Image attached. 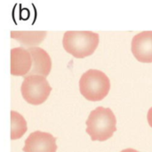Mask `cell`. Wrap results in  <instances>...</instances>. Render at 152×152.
<instances>
[{
  "mask_svg": "<svg viewBox=\"0 0 152 152\" xmlns=\"http://www.w3.org/2000/svg\"><path fill=\"white\" fill-rule=\"evenodd\" d=\"M86 124V133L92 141H107L117 131V119L110 108H96L90 113Z\"/></svg>",
  "mask_w": 152,
  "mask_h": 152,
  "instance_id": "obj_1",
  "label": "cell"
},
{
  "mask_svg": "<svg viewBox=\"0 0 152 152\" xmlns=\"http://www.w3.org/2000/svg\"><path fill=\"white\" fill-rule=\"evenodd\" d=\"M99 34L91 31H67L62 45L67 53L75 58H85L92 55L99 45Z\"/></svg>",
  "mask_w": 152,
  "mask_h": 152,
  "instance_id": "obj_2",
  "label": "cell"
},
{
  "mask_svg": "<svg viewBox=\"0 0 152 152\" xmlns=\"http://www.w3.org/2000/svg\"><path fill=\"white\" fill-rule=\"evenodd\" d=\"M81 94L88 101L100 102L103 100L110 90V81L108 76L98 69H89L79 80Z\"/></svg>",
  "mask_w": 152,
  "mask_h": 152,
  "instance_id": "obj_3",
  "label": "cell"
},
{
  "mask_svg": "<svg viewBox=\"0 0 152 152\" xmlns=\"http://www.w3.org/2000/svg\"><path fill=\"white\" fill-rule=\"evenodd\" d=\"M20 91L27 102L32 105H40L49 97L52 87L45 77L28 75L23 79Z\"/></svg>",
  "mask_w": 152,
  "mask_h": 152,
  "instance_id": "obj_4",
  "label": "cell"
},
{
  "mask_svg": "<svg viewBox=\"0 0 152 152\" xmlns=\"http://www.w3.org/2000/svg\"><path fill=\"white\" fill-rule=\"evenodd\" d=\"M22 151L24 152H56V138L49 133L33 132L26 139Z\"/></svg>",
  "mask_w": 152,
  "mask_h": 152,
  "instance_id": "obj_5",
  "label": "cell"
},
{
  "mask_svg": "<svg viewBox=\"0 0 152 152\" xmlns=\"http://www.w3.org/2000/svg\"><path fill=\"white\" fill-rule=\"evenodd\" d=\"M131 50L134 56L141 62H152V31H143L132 39Z\"/></svg>",
  "mask_w": 152,
  "mask_h": 152,
  "instance_id": "obj_6",
  "label": "cell"
},
{
  "mask_svg": "<svg viewBox=\"0 0 152 152\" xmlns=\"http://www.w3.org/2000/svg\"><path fill=\"white\" fill-rule=\"evenodd\" d=\"M32 67V58L29 52L23 47L11 50V74L16 77H25Z\"/></svg>",
  "mask_w": 152,
  "mask_h": 152,
  "instance_id": "obj_7",
  "label": "cell"
},
{
  "mask_svg": "<svg viewBox=\"0 0 152 152\" xmlns=\"http://www.w3.org/2000/svg\"><path fill=\"white\" fill-rule=\"evenodd\" d=\"M32 58V67L28 75H37L46 77L52 69V61L49 54L40 47L28 49Z\"/></svg>",
  "mask_w": 152,
  "mask_h": 152,
  "instance_id": "obj_8",
  "label": "cell"
},
{
  "mask_svg": "<svg viewBox=\"0 0 152 152\" xmlns=\"http://www.w3.org/2000/svg\"><path fill=\"white\" fill-rule=\"evenodd\" d=\"M46 31H11V37L16 39L23 48L37 47L45 38Z\"/></svg>",
  "mask_w": 152,
  "mask_h": 152,
  "instance_id": "obj_9",
  "label": "cell"
},
{
  "mask_svg": "<svg viewBox=\"0 0 152 152\" xmlns=\"http://www.w3.org/2000/svg\"><path fill=\"white\" fill-rule=\"evenodd\" d=\"M28 126L25 118L18 112L11 111V140L20 139L27 132Z\"/></svg>",
  "mask_w": 152,
  "mask_h": 152,
  "instance_id": "obj_10",
  "label": "cell"
},
{
  "mask_svg": "<svg viewBox=\"0 0 152 152\" xmlns=\"http://www.w3.org/2000/svg\"><path fill=\"white\" fill-rule=\"evenodd\" d=\"M147 119H148V123L151 126V127L152 128V107L148 111V115H147Z\"/></svg>",
  "mask_w": 152,
  "mask_h": 152,
  "instance_id": "obj_11",
  "label": "cell"
},
{
  "mask_svg": "<svg viewBox=\"0 0 152 152\" xmlns=\"http://www.w3.org/2000/svg\"><path fill=\"white\" fill-rule=\"evenodd\" d=\"M120 152H139L137 151H135V150H134V149H126V150H124V151H122Z\"/></svg>",
  "mask_w": 152,
  "mask_h": 152,
  "instance_id": "obj_12",
  "label": "cell"
}]
</instances>
